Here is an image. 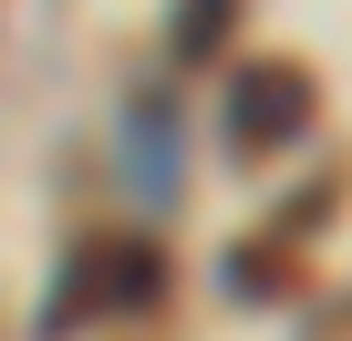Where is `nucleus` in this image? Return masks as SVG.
I'll return each mask as SVG.
<instances>
[{
  "label": "nucleus",
  "instance_id": "nucleus-1",
  "mask_svg": "<svg viewBox=\"0 0 352 341\" xmlns=\"http://www.w3.org/2000/svg\"><path fill=\"white\" fill-rule=\"evenodd\" d=\"M155 300H166V248H145V238H94V248L52 279V300H42V341H63V331L94 320V310L135 320V310H155Z\"/></svg>",
  "mask_w": 352,
  "mask_h": 341
},
{
  "label": "nucleus",
  "instance_id": "nucleus-2",
  "mask_svg": "<svg viewBox=\"0 0 352 341\" xmlns=\"http://www.w3.org/2000/svg\"><path fill=\"white\" fill-rule=\"evenodd\" d=\"M311 114H321V83L300 62H249L228 83V145L239 155H290L311 134Z\"/></svg>",
  "mask_w": 352,
  "mask_h": 341
},
{
  "label": "nucleus",
  "instance_id": "nucleus-3",
  "mask_svg": "<svg viewBox=\"0 0 352 341\" xmlns=\"http://www.w3.org/2000/svg\"><path fill=\"white\" fill-rule=\"evenodd\" d=\"M124 145H135V197H166L176 187V124H166V104H135V124H124Z\"/></svg>",
  "mask_w": 352,
  "mask_h": 341
},
{
  "label": "nucleus",
  "instance_id": "nucleus-4",
  "mask_svg": "<svg viewBox=\"0 0 352 341\" xmlns=\"http://www.w3.org/2000/svg\"><path fill=\"white\" fill-rule=\"evenodd\" d=\"M228 32H239V0H176L166 52H176V62H218V52H228Z\"/></svg>",
  "mask_w": 352,
  "mask_h": 341
}]
</instances>
